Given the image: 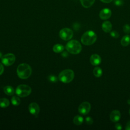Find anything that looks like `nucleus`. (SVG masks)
Listing matches in <instances>:
<instances>
[{"label": "nucleus", "mask_w": 130, "mask_h": 130, "mask_svg": "<svg viewBox=\"0 0 130 130\" xmlns=\"http://www.w3.org/2000/svg\"><path fill=\"white\" fill-rule=\"evenodd\" d=\"M121 117L120 112L117 110L112 111L110 114V119L113 122H116L119 120Z\"/></svg>", "instance_id": "9b49d317"}, {"label": "nucleus", "mask_w": 130, "mask_h": 130, "mask_svg": "<svg viewBox=\"0 0 130 130\" xmlns=\"http://www.w3.org/2000/svg\"><path fill=\"white\" fill-rule=\"evenodd\" d=\"M11 103L14 106H18L20 103V100L18 96H14L11 99Z\"/></svg>", "instance_id": "412c9836"}, {"label": "nucleus", "mask_w": 130, "mask_h": 130, "mask_svg": "<svg viewBox=\"0 0 130 130\" xmlns=\"http://www.w3.org/2000/svg\"><path fill=\"white\" fill-rule=\"evenodd\" d=\"M123 31L125 33L128 34L130 33V25L128 24H126L123 26Z\"/></svg>", "instance_id": "4be33fe9"}, {"label": "nucleus", "mask_w": 130, "mask_h": 130, "mask_svg": "<svg viewBox=\"0 0 130 130\" xmlns=\"http://www.w3.org/2000/svg\"><path fill=\"white\" fill-rule=\"evenodd\" d=\"M123 4V1L122 0H115L114 4L117 6H120Z\"/></svg>", "instance_id": "a878e982"}, {"label": "nucleus", "mask_w": 130, "mask_h": 130, "mask_svg": "<svg viewBox=\"0 0 130 130\" xmlns=\"http://www.w3.org/2000/svg\"><path fill=\"white\" fill-rule=\"evenodd\" d=\"M102 61L101 58L98 54H92L90 58V61L93 66H97L101 63Z\"/></svg>", "instance_id": "f8f14e48"}, {"label": "nucleus", "mask_w": 130, "mask_h": 130, "mask_svg": "<svg viewBox=\"0 0 130 130\" xmlns=\"http://www.w3.org/2000/svg\"><path fill=\"white\" fill-rule=\"evenodd\" d=\"M83 118L79 115H77L74 117L73 119V122L75 124L77 125H79L81 124L83 122Z\"/></svg>", "instance_id": "f3484780"}, {"label": "nucleus", "mask_w": 130, "mask_h": 130, "mask_svg": "<svg viewBox=\"0 0 130 130\" xmlns=\"http://www.w3.org/2000/svg\"><path fill=\"white\" fill-rule=\"evenodd\" d=\"M64 49V47L61 44H57L54 45L53 47V50L55 53L61 52Z\"/></svg>", "instance_id": "a211bd4d"}, {"label": "nucleus", "mask_w": 130, "mask_h": 130, "mask_svg": "<svg viewBox=\"0 0 130 130\" xmlns=\"http://www.w3.org/2000/svg\"><path fill=\"white\" fill-rule=\"evenodd\" d=\"M66 48L69 53L73 54H77L81 52L82 46L79 42L77 40H72L67 43Z\"/></svg>", "instance_id": "7ed1b4c3"}, {"label": "nucleus", "mask_w": 130, "mask_h": 130, "mask_svg": "<svg viewBox=\"0 0 130 130\" xmlns=\"http://www.w3.org/2000/svg\"><path fill=\"white\" fill-rule=\"evenodd\" d=\"M112 28V23L109 21H104L102 25V28L105 32H109L111 31Z\"/></svg>", "instance_id": "ddd939ff"}, {"label": "nucleus", "mask_w": 130, "mask_h": 130, "mask_svg": "<svg viewBox=\"0 0 130 130\" xmlns=\"http://www.w3.org/2000/svg\"><path fill=\"white\" fill-rule=\"evenodd\" d=\"M115 126L116 129H117L120 130V129H122V126H121V125L120 124L118 123H116V124H115Z\"/></svg>", "instance_id": "bb28decb"}, {"label": "nucleus", "mask_w": 130, "mask_h": 130, "mask_svg": "<svg viewBox=\"0 0 130 130\" xmlns=\"http://www.w3.org/2000/svg\"><path fill=\"white\" fill-rule=\"evenodd\" d=\"M1 59L2 63L4 65L6 66H10L14 63L15 56L14 54L12 53H7L2 56Z\"/></svg>", "instance_id": "0eeeda50"}, {"label": "nucleus", "mask_w": 130, "mask_h": 130, "mask_svg": "<svg viewBox=\"0 0 130 130\" xmlns=\"http://www.w3.org/2000/svg\"><path fill=\"white\" fill-rule=\"evenodd\" d=\"M4 91L8 95H12L14 93V89L11 86H6L4 88Z\"/></svg>", "instance_id": "dca6fc26"}, {"label": "nucleus", "mask_w": 130, "mask_h": 130, "mask_svg": "<svg viewBox=\"0 0 130 130\" xmlns=\"http://www.w3.org/2000/svg\"><path fill=\"white\" fill-rule=\"evenodd\" d=\"M121 44L123 46H127L130 44V36L126 35L123 37L121 40Z\"/></svg>", "instance_id": "2eb2a0df"}, {"label": "nucleus", "mask_w": 130, "mask_h": 130, "mask_svg": "<svg viewBox=\"0 0 130 130\" xmlns=\"http://www.w3.org/2000/svg\"><path fill=\"white\" fill-rule=\"evenodd\" d=\"M125 129L130 130V120L127 122L125 126Z\"/></svg>", "instance_id": "c85d7f7f"}, {"label": "nucleus", "mask_w": 130, "mask_h": 130, "mask_svg": "<svg viewBox=\"0 0 130 130\" xmlns=\"http://www.w3.org/2000/svg\"><path fill=\"white\" fill-rule=\"evenodd\" d=\"M48 80L49 81L51 82H56L57 81V78L54 75H50L48 77Z\"/></svg>", "instance_id": "5701e85b"}, {"label": "nucleus", "mask_w": 130, "mask_h": 130, "mask_svg": "<svg viewBox=\"0 0 130 130\" xmlns=\"http://www.w3.org/2000/svg\"><path fill=\"white\" fill-rule=\"evenodd\" d=\"M61 55L63 57H67L68 56V54L67 52H64L63 53L61 54Z\"/></svg>", "instance_id": "7c9ffc66"}, {"label": "nucleus", "mask_w": 130, "mask_h": 130, "mask_svg": "<svg viewBox=\"0 0 130 130\" xmlns=\"http://www.w3.org/2000/svg\"><path fill=\"white\" fill-rule=\"evenodd\" d=\"M85 121H86V123L88 124H91L93 123V119L91 117H89V116H88L87 117H86L85 118Z\"/></svg>", "instance_id": "393cba45"}, {"label": "nucleus", "mask_w": 130, "mask_h": 130, "mask_svg": "<svg viewBox=\"0 0 130 130\" xmlns=\"http://www.w3.org/2000/svg\"><path fill=\"white\" fill-rule=\"evenodd\" d=\"M2 53L0 52V58H2Z\"/></svg>", "instance_id": "2f4dec72"}, {"label": "nucleus", "mask_w": 130, "mask_h": 130, "mask_svg": "<svg viewBox=\"0 0 130 130\" xmlns=\"http://www.w3.org/2000/svg\"><path fill=\"white\" fill-rule=\"evenodd\" d=\"M82 6L85 8H88L92 6L95 0H80Z\"/></svg>", "instance_id": "4468645a"}, {"label": "nucleus", "mask_w": 130, "mask_h": 130, "mask_svg": "<svg viewBox=\"0 0 130 130\" xmlns=\"http://www.w3.org/2000/svg\"><path fill=\"white\" fill-rule=\"evenodd\" d=\"M17 74L20 78L26 79L30 76L31 74V68L27 63H21L17 67Z\"/></svg>", "instance_id": "f257e3e1"}, {"label": "nucleus", "mask_w": 130, "mask_h": 130, "mask_svg": "<svg viewBox=\"0 0 130 130\" xmlns=\"http://www.w3.org/2000/svg\"><path fill=\"white\" fill-rule=\"evenodd\" d=\"M74 78V72L70 69H66L61 71L59 75V80L63 83H68L71 82Z\"/></svg>", "instance_id": "20e7f679"}, {"label": "nucleus", "mask_w": 130, "mask_h": 130, "mask_svg": "<svg viewBox=\"0 0 130 130\" xmlns=\"http://www.w3.org/2000/svg\"><path fill=\"white\" fill-rule=\"evenodd\" d=\"M90 109V104L87 102H84L79 105L78 107V111L82 115H86L89 112Z\"/></svg>", "instance_id": "6e6552de"}, {"label": "nucleus", "mask_w": 130, "mask_h": 130, "mask_svg": "<svg viewBox=\"0 0 130 130\" xmlns=\"http://www.w3.org/2000/svg\"><path fill=\"white\" fill-rule=\"evenodd\" d=\"M129 115H130V109H129Z\"/></svg>", "instance_id": "473e14b6"}, {"label": "nucleus", "mask_w": 130, "mask_h": 130, "mask_svg": "<svg viewBox=\"0 0 130 130\" xmlns=\"http://www.w3.org/2000/svg\"><path fill=\"white\" fill-rule=\"evenodd\" d=\"M102 2L106 4H108L113 1V0H100Z\"/></svg>", "instance_id": "c756f323"}, {"label": "nucleus", "mask_w": 130, "mask_h": 130, "mask_svg": "<svg viewBox=\"0 0 130 130\" xmlns=\"http://www.w3.org/2000/svg\"><path fill=\"white\" fill-rule=\"evenodd\" d=\"M4 70V66H3L2 64H1V63H0V75H2V74L3 73Z\"/></svg>", "instance_id": "cd10ccee"}, {"label": "nucleus", "mask_w": 130, "mask_h": 130, "mask_svg": "<svg viewBox=\"0 0 130 130\" xmlns=\"http://www.w3.org/2000/svg\"><path fill=\"white\" fill-rule=\"evenodd\" d=\"M31 89L30 86L25 84H20L16 89V93L19 97H25L31 93Z\"/></svg>", "instance_id": "39448f33"}, {"label": "nucleus", "mask_w": 130, "mask_h": 130, "mask_svg": "<svg viewBox=\"0 0 130 130\" xmlns=\"http://www.w3.org/2000/svg\"><path fill=\"white\" fill-rule=\"evenodd\" d=\"M28 110L29 112L37 116L40 111V107L39 105L36 103H31L28 106Z\"/></svg>", "instance_id": "9d476101"}, {"label": "nucleus", "mask_w": 130, "mask_h": 130, "mask_svg": "<svg viewBox=\"0 0 130 130\" xmlns=\"http://www.w3.org/2000/svg\"><path fill=\"white\" fill-rule=\"evenodd\" d=\"M60 38L64 41H68L72 39L73 36V32L69 28H63L61 29L59 33Z\"/></svg>", "instance_id": "423d86ee"}, {"label": "nucleus", "mask_w": 130, "mask_h": 130, "mask_svg": "<svg viewBox=\"0 0 130 130\" xmlns=\"http://www.w3.org/2000/svg\"><path fill=\"white\" fill-rule=\"evenodd\" d=\"M112 14L111 11L109 8L103 9L99 13V16L101 19L106 20L109 19Z\"/></svg>", "instance_id": "1a4fd4ad"}, {"label": "nucleus", "mask_w": 130, "mask_h": 130, "mask_svg": "<svg viewBox=\"0 0 130 130\" xmlns=\"http://www.w3.org/2000/svg\"><path fill=\"white\" fill-rule=\"evenodd\" d=\"M10 104L9 101L6 98L0 99V107L2 108H6Z\"/></svg>", "instance_id": "aec40b11"}, {"label": "nucleus", "mask_w": 130, "mask_h": 130, "mask_svg": "<svg viewBox=\"0 0 130 130\" xmlns=\"http://www.w3.org/2000/svg\"><path fill=\"white\" fill-rule=\"evenodd\" d=\"M93 74L96 77H100L103 74L102 69L99 67L94 68L93 70Z\"/></svg>", "instance_id": "6ab92c4d"}, {"label": "nucleus", "mask_w": 130, "mask_h": 130, "mask_svg": "<svg viewBox=\"0 0 130 130\" xmlns=\"http://www.w3.org/2000/svg\"><path fill=\"white\" fill-rule=\"evenodd\" d=\"M96 35L93 31L88 30L82 36L81 41L83 44L89 46L93 44L96 41Z\"/></svg>", "instance_id": "f03ea898"}, {"label": "nucleus", "mask_w": 130, "mask_h": 130, "mask_svg": "<svg viewBox=\"0 0 130 130\" xmlns=\"http://www.w3.org/2000/svg\"><path fill=\"white\" fill-rule=\"evenodd\" d=\"M110 35L112 38H117L119 37V33L115 30H113L110 32Z\"/></svg>", "instance_id": "b1692460"}]
</instances>
